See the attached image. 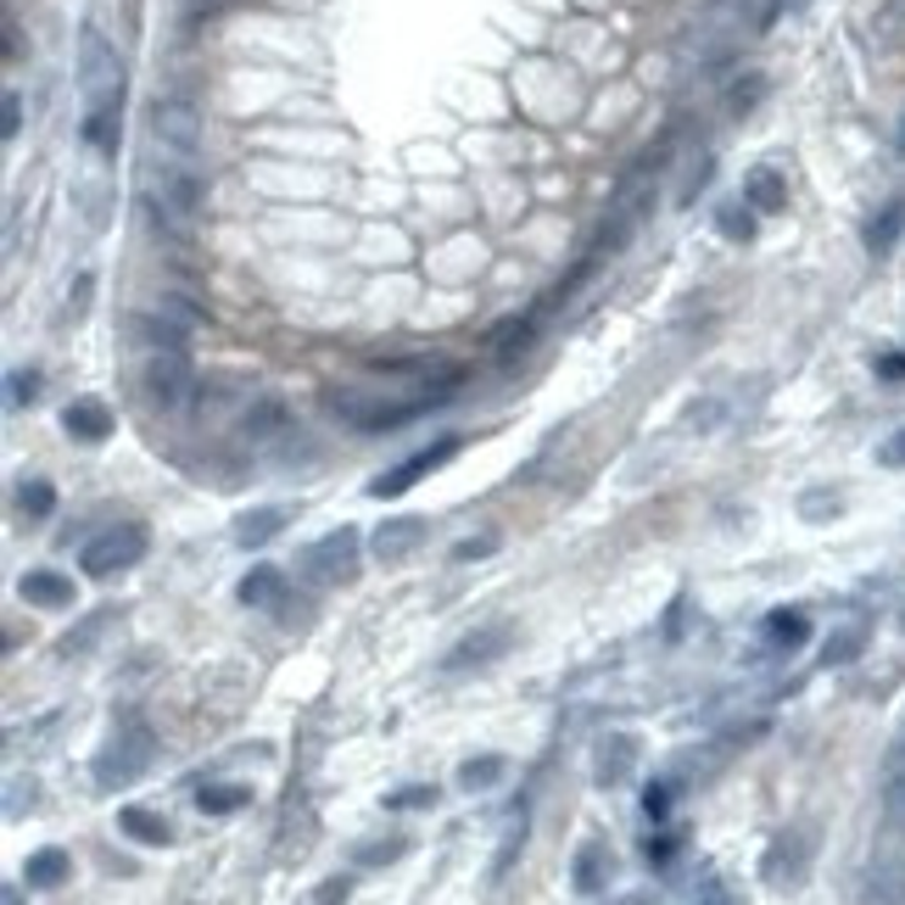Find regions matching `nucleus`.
I'll return each instance as SVG.
<instances>
[{"instance_id":"1","label":"nucleus","mask_w":905,"mask_h":905,"mask_svg":"<svg viewBox=\"0 0 905 905\" xmlns=\"http://www.w3.org/2000/svg\"><path fill=\"white\" fill-rule=\"evenodd\" d=\"M184 163H190V157L163 152V157L146 163V174H140V207H146V218L163 224L168 235H179L190 218L202 213V179L190 174Z\"/></svg>"},{"instance_id":"2","label":"nucleus","mask_w":905,"mask_h":905,"mask_svg":"<svg viewBox=\"0 0 905 905\" xmlns=\"http://www.w3.org/2000/svg\"><path fill=\"white\" fill-rule=\"evenodd\" d=\"M79 90L90 112H123V57L102 28L79 34Z\"/></svg>"},{"instance_id":"3","label":"nucleus","mask_w":905,"mask_h":905,"mask_svg":"<svg viewBox=\"0 0 905 905\" xmlns=\"http://www.w3.org/2000/svg\"><path fill=\"white\" fill-rule=\"evenodd\" d=\"M431 397H386V392H369V386H353V392H330V414L347 419L353 431H392V425L414 419Z\"/></svg>"},{"instance_id":"4","label":"nucleus","mask_w":905,"mask_h":905,"mask_svg":"<svg viewBox=\"0 0 905 905\" xmlns=\"http://www.w3.org/2000/svg\"><path fill=\"white\" fill-rule=\"evenodd\" d=\"M140 380H146V397L157 408H179L190 397V386H197V369H190L184 347H146V369H140Z\"/></svg>"},{"instance_id":"5","label":"nucleus","mask_w":905,"mask_h":905,"mask_svg":"<svg viewBox=\"0 0 905 905\" xmlns=\"http://www.w3.org/2000/svg\"><path fill=\"white\" fill-rule=\"evenodd\" d=\"M146 766H152V733L146 727H123L102 754H95V783H102V788H123Z\"/></svg>"},{"instance_id":"6","label":"nucleus","mask_w":905,"mask_h":905,"mask_svg":"<svg viewBox=\"0 0 905 905\" xmlns=\"http://www.w3.org/2000/svg\"><path fill=\"white\" fill-rule=\"evenodd\" d=\"M302 576H308V582H319V587L353 582V576H358V532H353V526H342V532L319 537V543L302 553Z\"/></svg>"},{"instance_id":"7","label":"nucleus","mask_w":905,"mask_h":905,"mask_svg":"<svg viewBox=\"0 0 905 905\" xmlns=\"http://www.w3.org/2000/svg\"><path fill=\"white\" fill-rule=\"evenodd\" d=\"M146 559V532L140 526H107L102 537H90L79 564H84V576H112V570H129Z\"/></svg>"},{"instance_id":"8","label":"nucleus","mask_w":905,"mask_h":905,"mask_svg":"<svg viewBox=\"0 0 905 905\" xmlns=\"http://www.w3.org/2000/svg\"><path fill=\"white\" fill-rule=\"evenodd\" d=\"M152 140L174 157H197L202 152V118L190 102H157L152 107Z\"/></svg>"},{"instance_id":"9","label":"nucleus","mask_w":905,"mask_h":905,"mask_svg":"<svg viewBox=\"0 0 905 905\" xmlns=\"http://www.w3.org/2000/svg\"><path fill=\"white\" fill-rule=\"evenodd\" d=\"M855 905H905V855L900 849H883L861 867Z\"/></svg>"},{"instance_id":"10","label":"nucleus","mask_w":905,"mask_h":905,"mask_svg":"<svg viewBox=\"0 0 905 905\" xmlns=\"http://www.w3.org/2000/svg\"><path fill=\"white\" fill-rule=\"evenodd\" d=\"M459 453V442L453 437H442L437 448H419L414 459H403L397 469H386V475H380V481H369V498H397V492H408L414 481H419V475H431L437 464H448Z\"/></svg>"},{"instance_id":"11","label":"nucleus","mask_w":905,"mask_h":905,"mask_svg":"<svg viewBox=\"0 0 905 905\" xmlns=\"http://www.w3.org/2000/svg\"><path fill=\"white\" fill-rule=\"evenodd\" d=\"M509 643H514V632H509V627H481V632H469L464 643H453V648H448L442 671H481V665H492L498 654H509Z\"/></svg>"},{"instance_id":"12","label":"nucleus","mask_w":905,"mask_h":905,"mask_svg":"<svg viewBox=\"0 0 905 905\" xmlns=\"http://www.w3.org/2000/svg\"><path fill=\"white\" fill-rule=\"evenodd\" d=\"M425 532H431V526H425L419 514H397V520H380L374 537H369V548H374L380 564H403V559L425 543Z\"/></svg>"},{"instance_id":"13","label":"nucleus","mask_w":905,"mask_h":905,"mask_svg":"<svg viewBox=\"0 0 905 905\" xmlns=\"http://www.w3.org/2000/svg\"><path fill=\"white\" fill-rule=\"evenodd\" d=\"M632 760H638V738H627V733L598 738V749H593V783H598V788L627 783V777H632Z\"/></svg>"},{"instance_id":"14","label":"nucleus","mask_w":905,"mask_h":905,"mask_svg":"<svg viewBox=\"0 0 905 905\" xmlns=\"http://www.w3.org/2000/svg\"><path fill=\"white\" fill-rule=\"evenodd\" d=\"M62 431L73 442H107L112 437V408L107 403H95V397H73L62 408Z\"/></svg>"},{"instance_id":"15","label":"nucleus","mask_w":905,"mask_h":905,"mask_svg":"<svg viewBox=\"0 0 905 905\" xmlns=\"http://www.w3.org/2000/svg\"><path fill=\"white\" fill-rule=\"evenodd\" d=\"M805 861H811V849H805V833H783L766 855V883L777 889H794L805 878Z\"/></svg>"},{"instance_id":"16","label":"nucleus","mask_w":905,"mask_h":905,"mask_svg":"<svg viewBox=\"0 0 905 905\" xmlns=\"http://www.w3.org/2000/svg\"><path fill=\"white\" fill-rule=\"evenodd\" d=\"M743 202H749L754 213H783V207H788V179H783L777 168H754V174L743 179Z\"/></svg>"},{"instance_id":"17","label":"nucleus","mask_w":905,"mask_h":905,"mask_svg":"<svg viewBox=\"0 0 905 905\" xmlns=\"http://www.w3.org/2000/svg\"><path fill=\"white\" fill-rule=\"evenodd\" d=\"M23 598L34 609H68L73 604V582L57 576V570H28V576H23Z\"/></svg>"},{"instance_id":"18","label":"nucleus","mask_w":905,"mask_h":905,"mask_svg":"<svg viewBox=\"0 0 905 905\" xmlns=\"http://www.w3.org/2000/svg\"><path fill=\"white\" fill-rule=\"evenodd\" d=\"M279 598H285V576L274 564H252L247 576H241V604H252V609H279Z\"/></svg>"},{"instance_id":"19","label":"nucleus","mask_w":905,"mask_h":905,"mask_svg":"<svg viewBox=\"0 0 905 905\" xmlns=\"http://www.w3.org/2000/svg\"><path fill=\"white\" fill-rule=\"evenodd\" d=\"M900 229H905V197H894V202H883L872 218H867V252H889L894 241H900Z\"/></svg>"},{"instance_id":"20","label":"nucleus","mask_w":905,"mask_h":905,"mask_svg":"<svg viewBox=\"0 0 905 905\" xmlns=\"http://www.w3.org/2000/svg\"><path fill=\"white\" fill-rule=\"evenodd\" d=\"M279 532H285V509H252V514L235 520V543H241V548H263Z\"/></svg>"},{"instance_id":"21","label":"nucleus","mask_w":905,"mask_h":905,"mask_svg":"<svg viewBox=\"0 0 905 905\" xmlns=\"http://www.w3.org/2000/svg\"><path fill=\"white\" fill-rule=\"evenodd\" d=\"M118 827H123L129 838H140V844H168V838H174V827H168L157 811H146V805H123V811H118Z\"/></svg>"},{"instance_id":"22","label":"nucleus","mask_w":905,"mask_h":905,"mask_svg":"<svg viewBox=\"0 0 905 905\" xmlns=\"http://www.w3.org/2000/svg\"><path fill=\"white\" fill-rule=\"evenodd\" d=\"M805 638H811V621H805L799 609H772L766 615V643L772 648H799Z\"/></svg>"},{"instance_id":"23","label":"nucleus","mask_w":905,"mask_h":905,"mask_svg":"<svg viewBox=\"0 0 905 905\" xmlns=\"http://www.w3.org/2000/svg\"><path fill=\"white\" fill-rule=\"evenodd\" d=\"M73 872V861H68V849H39V855H28V889H57L62 878Z\"/></svg>"},{"instance_id":"24","label":"nucleus","mask_w":905,"mask_h":905,"mask_svg":"<svg viewBox=\"0 0 905 905\" xmlns=\"http://www.w3.org/2000/svg\"><path fill=\"white\" fill-rule=\"evenodd\" d=\"M197 805L207 817H229V811H241V805H252V788L247 783H207L197 794Z\"/></svg>"},{"instance_id":"25","label":"nucleus","mask_w":905,"mask_h":905,"mask_svg":"<svg viewBox=\"0 0 905 905\" xmlns=\"http://www.w3.org/2000/svg\"><path fill=\"white\" fill-rule=\"evenodd\" d=\"M604 878H609V849H604V844H582V849H576V889H582V894H598Z\"/></svg>"},{"instance_id":"26","label":"nucleus","mask_w":905,"mask_h":905,"mask_svg":"<svg viewBox=\"0 0 905 905\" xmlns=\"http://www.w3.org/2000/svg\"><path fill=\"white\" fill-rule=\"evenodd\" d=\"M118 134H123V112H84V146L118 152Z\"/></svg>"},{"instance_id":"27","label":"nucleus","mask_w":905,"mask_h":905,"mask_svg":"<svg viewBox=\"0 0 905 905\" xmlns=\"http://www.w3.org/2000/svg\"><path fill=\"white\" fill-rule=\"evenodd\" d=\"M716 229L727 235V241H754V207L749 202H727L716 213Z\"/></svg>"},{"instance_id":"28","label":"nucleus","mask_w":905,"mask_h":905,"mask_svg":"<svg viewBox=\"0 0 905 905\" xmlns=\"http://www.w3.org/2000/svg\"><path fill=\"white\" fill-rule=\"evenodd\" d=\"M503 777V760L498 754H481V760H464L459 766V788H492Z\"/></svg>"},{"instance_id":"29","label":"nucleus","mask_w":905,"mask_h":905,"mask_svg":"<svg viewBox=\"0 0 905 905\" xmlns=\"http://www.w3.org/2000/svg\"><path fill=\"white\" fill-rule=\"evenodd\" d=\"M867 648V627H849V632H838V638H827V648H822V659L827 665H849L855 654Z\"/></svg>"},{"instance_id":"30","label":"nucleus","mask_w":905,"mask_h":905,"mask_svg":"<svg viewBox=\"0 0 905 905\" xmlns=\"http://www.w3.org/2000/svg\"><path fill=\"white\" fill-rule=\"evenodd\" d=\"M883 817H889L894 827H905V766H894V772L883 777Z\"/></svg>"},{"instance_id":"31","label":"nucleus","mask_w":905,"mask_h":905,"mask_svg":"<svg viewBox=\"0 0 905 905\" xmlns=\"http://www.w3.org/2000/svg\"><path fill=\"white\" fill-rule=\"evenodd\" d=\"M17 503H23V514L45 520V514H51V509H57V492H51V481H23Z\"/></svg>"},{"instance_id":"32","label":"nucleus","mask_w":905,"mask_h":905,"mask_svg":"<svg viewBox=\"0 0 905 905\" xmlns=\"http://www.w3.org/2000/svg\"><path fill=\"white\" fill-rule=\"evenodd\" d=\"M274 431H279V403H258V408L247 414V437L263 442V437H274Z\"/></svg>"},{"instance_id":"33","label":"nucleus","mask_w":905,"mask_h":905,"mask_svg":"<svg viewBox=\"0 0 905 905\" xmlns=\"http://www.w3.org/2000/svg\"><path fill=\"white\" fill-rule=\"evenodd\" d=\"M760 95H766V79H760V73H749L743 84H733V95H727V107H733V112H749V107L760 102Z\"/></svg>"},{"instance_id":"34","label":"nucleus","mask_w":905,"mask_h":905,"mask_svg":"<svg viewBox=\"0 0 905 905\" xmlns=\"http://www.w3.org/2000/svg\"><path fill=\"white\" fill-rule=\"evenodd\" d=\"M386 805H392V811H419V805H437V788H431V783H414V788L392 794Z\"/></svg>"},{"instance_id":"35","label":"nucleus","mask_w":905,"mask_h":905,"mask_svg":"<svg viewBox=\"0 0 905 905\" xmlns=\"http://www.w3.org/2000/svg\"><path fill=\"white\" fill-rule=\"evenodd\" d=\"M397 855H403V838H386V844H364L358 861H364V867H380V861H397Z\"/></svg>"},{"instance_id":"36","label":"nucleus","mask_w":905,"mask_h":905,"mask_svg":"<svg viewBox=\"0 0 905 905\" xmlns=\"http://www.w3.org/2000/svg\"><path fill=\"white\" fill-rule=\"evenodd\" d=\"M878 464H889V469H905V425H900V431L878 448Z\"/></svg>"},{"instance_id":"37","label":"nucleus","mask_w":905,"mask_h":905,"mask_svg":"<svg viewBox=\"0 0 905 905\" xmlns=\"http://www.w3.org/2000/svg\"><path fill=\"white\" fill-rule=\"evenodd\" d=\"M492 548H498V537H469V543L453 548V559H481V553H492Z\"/></svg>"},{"instance_id":"38","label":"nucleus","mask_w":905,"mask_h":905,"mask_svg":"<svg viewBox=\"0 0 905 905\" xmlns=\"http://www.w3.org/2000/svg\"><path fill=\"white\" fill-rule=\"evenodd\" d=\"M643 811H648V817H665V811H671V794H665V783H654V788L643 794Z\"/></svg>"},{"instance_id":"39","label":"nucleus","mask_w":905,"mask_h":905,"mask_svg":"<svg viewBox=\"0 0 905 905\" xmlns=\"http://www.w3.org/2000/svg\"><path fill=\"white\" fill-rule=\"evenodd\" d=\"M39 392V374H12V403H34Z\"/></svg>"},{"instance_id":"40","label":"nucleus","mask_w":905,"mask_h":905,"mask_svg":"<svg viewBox=\"0 0 905 905\" xmlns=\"http://www.w3.org/2000/svg\"><path fill=\"white\" fill-rule=\"evenodd\" d=\"M878 374H883V380H905V353H883V358H878Z\"/></svg>"},{"instance_id":"41","label":"nucleus","mask_w":905,"mask_h":905,"mask_svg":"<svg viewBox=\"0 0 905 905\" xmlns=\"http://www.w3.org/2000/svg\"><path fill=\"white\" fill-rule=\"evenodd\" d=\"M17 129H23V95H12V90H7V140H12Z\"/></svg>"},{"instance_id":"42","label":"nucleus","mask_w":905,"mask_h":905,"mask_svg":"<svg viewBox=\"0 0 905 905\" xmlns=\"http://www.w3.org/2000/svg\"><path fill=\"white\" fill-rule=\"evenodd\" d=\"M347 900V878H330L324 889H319V905H342Z\"/></svg>"},{"instance_id":"43","label":"nucleus","mask_w":905,"mask_h":905,"mask_svg":"<svg viewBox=\"0 0 905 905\" xmlns=\"http://www.w3.org/2000/svg\"><path fill=\"white\" fill-rule=\"evenodd\" d=\"M900 152H905V129H900Z\"/></svg>"}]
</instances>
